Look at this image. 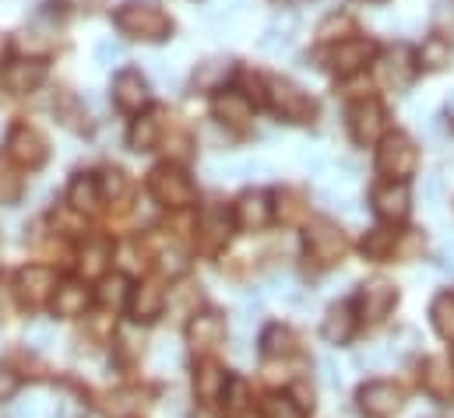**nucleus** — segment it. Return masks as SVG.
I'll list each match as a JSON object with an SVG mask.
<instances>
[{
  "mask_svg": "<svg viewBox=\"0 0 454 418\" xmlns=\"http://www.w3.org/2000/svg\"><path fill=\"white\" fill-rule=\"evenodd\" d=\"M114 25L127 39H145V43L169 39V32H173L169 14L159 4H148V0H130V4L116 7Z\"/></svg>",
  "mask_w": 454,
  "mask_h": 418,
  "instance_id": "obj_1",
  "label": "nucleus"
},
{
  "mask_svg": "<svg viewBox=\"0 0 454 418\" xmlns=\"http://www.w3.org/2000/svg\"><path fill=\"white\" fill-rule=\"evenodd\" d=\"M148 190H152V197H155L159 205H166V208H187V205H194V197H198V187H194V180L187 176V169H180V166H173V162H162V166H155V169L148 173Z\"/></svg>",
  "mask_w": 454,
  "mask_h": 418,
  "instance_id": "obj_2",
  "label": "nucleus"
},
{
  "mask_svg": "<svg viewBox=\"0 0 454 418\" xmlns=\"http://www.w3.org/2000/svg\"><path fill=\"white\" fill-rule=\"evenodd\" d=\"M416 162H419V151L405 134H387L380 141V148H377V169L384 176H391V180L405 183V176L416 173Z\"/></svg>",
  "mask_w": 454,
  "mask_h": 418,
  "instance_id": "obj_3",
  "label": "nucleus"
},
{
  "mask_svg": "<svg viewBox=\"0 0 454 418\" xmlns=\"http://www.w3.org/2000/svg\"><path fill=\"white\" fill-rule=\"evenodd\" d=\"M268 103L275 105L278 116H286V120H293V123H310L314 112H317V103H314L300 85H293V81H286V78H271V81H268Z\"/></svg>",
  "mask_w": 454,
  "mask_h": 418,
  "instance_id": "obj_4",
  "label": "nucleus"
},
{
  "mask_svg": "<svg viewBox=\"0 0 454 418\" xmlns=\"http://www.w3.org/2000/svg\"><path fill=\"white\" fill-rule=\"evenodd\" d=\"M7 155H11L18 166H25V169H39V166L50 159V144H46V137H43L35 127L14 123L11 134H7Z\"/></svg>",
  "mask_w": 454,
  "mask_h": 418,
  "instance_id": "obj_5",
  "label": "nucleus"
},
{
  "mask_svg": "<svg viewBox=\"0 0 454 418\" xmlns=\"http://www.w3.org/2000/svg\"><path fill=\"white\" fill-rule=\"evenodd\" d=\"M303 243H307V253L321 264H335L341 253H345V236L335 221L328 218H314L303 232Z\"/></svg>",
  "mask_w": 454,
  "mask_h": 418,
  "instance_id": "obj_6",
  "label": "nucleus"
},
{
  "mask_svg": "<svg viewBox=\"0 0 454 418\" xmlns=\"http://www.w3.org/2000/svg\"><path fill=\"white\" fill-rule=\"evenodd\" d=\"M14 292H18V299L25 306H43L57 292V275L50 267H43V264H28V267H21L14 275Z\"/></svg>",
  "mask_w": 454,
  "mask_h": 418,
  "instance_id": "obj_7",
  "label": "nucleus"
},
{
  "mask_svg": "<svg viewBox=\"0 0 454 418\" xmlns=\"http://www.w3.org/2000/svg\"><path fill=\"white\" fill-rule=\"evenodd\" d=\"M416 71H419V64H416V53H412L409 46L387 50V53L380 57V64H377V78H380L387 89H398V92L412 85Z\"/></svg>",
  "mask_w": 454,
  "mask_h": 418,
  "instance_id": "obj_8",
  "label": "nucleus"
},
{
  "mask_svg": "<svg viewBox=\"0 0 454 418\" xmlns=\"http://www.w3.org/2000/svg\"><path fill=\"white\" fill-rule=\"evenodd\" d=\"M395 303H398V289L387 278H370L359 289V314L370 323H380L384 316L395 310Z\"/></svg>",
  "mask_w": 454,
  "mask_h": 418,
  "instance_id": "obj_9",
  "label": "nucleus"
},
{
  "mask_svg": "<svg viewBox=\"0 0 454 418\" xmlns=\"http://www.w3.org/2000/svg\"><path fill=\"white\" fill-rule=\"evenodd\" d=\"M43 81H46V64L43 60H32V57L28 60H14V64H7L0 71V89L11 92V96H28Z\"/></svg>",
  "mask_w": 454,
  "mask_h": 418,
  "instance_id": "obj_10",
  "label": "nucleus"
},
{
  "mask_svg": "<svg viewBox=\"0 0 454 418\" xmlns=\"http://www.w3.org/2000/svg\"><path fill=\"white\" fill-rule=\"evenodd\" d=\"M359 408L370 418H391L402 408V391L387 380H370L359 387Z\"/></svg>",
  "mask_w": 454,
  "mask_h": 418,
  "instance_id": "obj_11",
  "label": "nucleus"
},
{
  "mask_svg": "<svg viewBox=\"0 0 454 418\" xmlns=\"http://www.w3.org/2000/svg\"><path fill=\"white\" fill-rule=\"evenodd\" d=\"M384 130V105L377 99H363L348 109V134L356 144H373Z\"/></svg>",
  "mask_w": 454,
  "mask_h": 418,
  "instance_id": "obj_12",
  "label": "nucleus"
},
{
  "mask_svg": "<svg viewBox=\"0 0 454 418\" xmlns=\"http://www.w3.org/2000/svg\"><path fill=\"white\" fill-rule=\"evenodd\" d=\"M226 341V316L215 314V310H205V314H194L187 323V344L194 352H212Z\"/></svg>",
  "mask_w": 454,
  "mask_h": 418,
  "instance_id": "obj_13",
  "label": "nucleus"
},
{
  "mask_svg": "<svg viewBox=\"0 0 454 418\" xmlns=\"http://www.w3.org/2000/svg\"><path fill=\"white\" fill-rule=\"evenodd\" d=\"M370 201H373V211L384 218V221H402L405 214H409V187L402 183V180H384V183H377L373 187V194H370Z\"/></svg>",
  "mask_w": 454,
  "mask_h": 418,
  "instance_id": "obj_14",
  "label": "nucleus"
},
{
  "mask_svg": "<svg viewBox=\"0 0 454 418\" xmlns=\"http://www.w3.org/2000/svg\"><path fill=\"white\" fill-rule=\"evenodd\" d=\"M114 103L123 112H141V105H148V81L141 78V71H120L114 78Z\"/></svg>",
  "mask_w": 454,
  "mask_h": 418,
  "instance_id": "obj_15",
  "label": "nucleus"
},
{
  "mask_svg": "<svg viewBox=\"0 0 454 418\" xmlns=\"http://www.w3.org/2000/svg\"><path fill=\"white\" fill-rule=\"evenodd\" d=\"M370 57H373V43L370 39H341L335 46V53H332V67H335V74L348 78V74L363 71Z\"/></svg>",
  "mask_w": 454,
  "mask_h": 418,
  "instance_id": "obj_16",
  "label": "nucleus"
},
{
  "mask_svg": "<svg viewBox=\"0 0 454 418\" xmlns=\"http://www.w3.org/2000/svg\"><path fill=\"white\" fill-rule=\"evenodd\" d=\"M268 218H271L268 194L250 190V194H243V197L236 201V225H239L243 232H261V228L268 225Z\"/></svg>",
  "mask_w": 454,
  "mask_h": 418,
  "instance_id": "obj_17",
  "label": "nucleus"
},
{
  "mask_svg": "<svg viewBox=\"0 0 454 418\" xmlns=\"http://www.w3.org/2000/svg\"><path fill=\"white\" fill-rule=\"evenodd\" d=\"M229 225H232V218L226 214V208H205V214L198 218V236H201V246L208 253L219 250V246H226Z\"/></svg>",
  "mask_w": 454,
  "mask_h": 418,
  "instance_id": "obj_18",
  "label": "nucleus"
},
{
  "mask_svg": "<svg viewBox=\"0 0 454 418\" xmlns=\"http://www.w3.org/2000/svg\"><path fill=\"white\" fill-rule=\"evenodd\" d=\"M89 303H92V296H89V289H85L82 282H64V285H57V292H53V299H50V306H53L57 316H82L89 310Z\"/></svg>",
  "mask_w": 454,
  "mask_h": 418,
  "instance_id": "obj_19",
  "label": "nucleus"
},
{
  "mask_svg": "<svg viewBox=\"0 0 454 418\" xmlns=\"http://www.w3.org/2000/svg\"><path fill=\"white\" fill-rule=\"evenodd\" d=\"M215 116L229 123V127H247L250 123V116H254V105H250V96L247 92H219L215 96Z\"/></svg>",
  "mask_w": 454,
  "mask_h": 418,
  "instance_id": "obj_20",
  "label": "nucleus"
},
{
  "mask_svg": "<svg viewBox=\"0 0 454 418\" xmlns=\"http://www.w3.org/2000/svg\"><path fill=\"white\" fill-rule=\"evenodd\" d=\"M162 310H166V292L155 282H141L130 292V316L134 320H155Z\"/></svg>",
  "mask_w": 454,
  "mask_h": 418,
  "instance_id": "obj_21",
  "label": "nucleus"
},
{
  "mask_svg": "<svg viewBox=\"0 0 454 418\" xmlns=\"http://www.w3.org/2000/svg\"><path fill=\"white\" fill-rule=\"evenodd\" d=\"M229 376L226 369L219 366V362H205V366H198V373H194V394L201 398V401H223V391H226Z\"/></svg>",
  "mask_w": 454,
  "mask_h": 418,
  "instance_id": "obj_22",
  "label": "nucleus"
},
{
  "mask_svg": "<svg viewBox=\"0 0 454 418\" xmlns=\"http://www.w3.org/2000/svg\"><path fill=\"white\" fill-rule=\"evenodd\" d=\"M162 137V112H145L130 123V134H127V144L134 151H152Z\"/></svg>",
  "mask_w": 454,
  "mask_h": 418,
  "instance_id": "obj_23",
  "label": "nucleus"
},
{
  "mask_svg": "<svg viewBox=\"0 0 454 418\" xmlns=\"http://www.w3.org/2000/svg\"><path fill=\"white\" fill-rule=\"evenodd\" d=\"M110 260H114V246L106 239H89L82 246V253H78V267H82L85 278H103Z\"/></svg>",
  "mask_w": 454,
  "mask_h": 418,
  "instance_id": "obj_24",
  "label": "nucleus"
},
{
  "mask_svg": "<svg viewBox=\"0 0 454 418\" xmlns=\"http://www.w3.org/2000/svg\"><path fill=\"white\" fill-rule=\"evenodd\" d=\"M352 330H356V316H352V306H348V303L332 306L328 316H325V323H321V334H325V341H332V344H345V341L352 337Z\"/></svg>",
  "mask_w": 454,
  "mask_h": 418,
  "instance_id": "obj_25",
  "label": "nucleus"
},
{
  "mask_svg": "<svg viewBox=\"0 0 454 418\" xmlns=\"http://www.w3.org/2000/svg\"><path fill=\"white\" fill-rule=\"evenodd\" d=\"M67 201H71V208L85 211V214L99 211V205H103V197H99V180L78 176V180L71 183V190H67Z\"/></svg>",
  "mask_w": 454,
  "mask_h": 418,
  "instance_id": "obj_26",
  "label": "nucleus"
},
{
  "mask_svg": "<svg viewBox=\"0 0 454 418\" xmlns=\"http://www.w3.org/2000/svg\"><path fill=\"white\" fill-rule=\"evenodd\" d=\"M423 387H427V394H434V398L451 394V387H454L451 362H448V359H430L427 369H423Z\"/></svg>",
  "mask_w": 454,
  "mask_h": 418,
  "instance_id": "obj_27",
  "label": "nucleus"
},
{
  "mask_svg": "<svg viewBox=\"0 0 454 418\" xmlns=\"http://www.w3.org/2000/svg\"><path fill=\"white\" fill-rule=\"evenodd\" d=\"M416 64L427 67V71H441V67H448V64H451V43H448L444 35H430V39L419 46Z\"/></svg>",
  "mask_w": 454,
  "mask_h": 418,
  "instance_id": "obj_28",
  "label": "nucleus"
},
{
  "mask_svg": "<svg viewBox=\"0 0 454 418\" xmlns=\"http://www.w3.org/2000/svg\"><path fill=\"white\" fill-rule=\"evenodd\" d=\"M229 67H232L229 60L212 57V60H205V64H198V67H194V78H191V81H194V89H198V92H215V89L226 81Z\"/></svg>",
  "mask_w": 454,
  "mask_h": 418,
  "instance_id": "obj_29",
  "label": "nucleus"
},
{
  "mask_svg": "<svg viewBox=\"0 0 454 418\" xmlns=\"http://www.w3.org/2000/svg\"><path fill=\"white\" fill-rule=\"evenodd\" d=\"M198 303H201V285H191V282L169 289V296H166L169 314H176V316H194L198 314Z\"/></svg>",
  "mask_w": 454,
  "mask_h": 418,
  "instance_id": "obj_30",
  "label": "nucleus"
},
{
  "mask_svg": "<svg viewBox=\"0 0 454 418\" xmlns=\"http://www.w3.org/2000/svg\"><path fill=\"white\" fill-rule=\"evenodd\" d=\"M363 253L370 257V260H384V257H391L395 253V246H398V236L391 232V228H370L366 236H363Z\"/></svg>",
  "mask_w": 454,
  "mask_h": 418,
  "instance_id": "obj_31",
  "label": "nucleus"
},
{
  "mask_svg": "<svg viewBox=\"0 0 454 418\" xmlns=\"http://www.w3.org/2000/svg\"><path fill=\"white\" fill-rule=\"evenodd\" d=\"M293 330L289 327H282V323H271L264 334H261V352L268 355V359H275V355H289L293 352Z\"/></svg>",
  "mask_w": 454,
  "mask_h": 418,
  "instance_id": "obj_32",
  "label": "nucleus"
},
{
  "mask_svg": "<svg viewBox=\"0 0 454 418\" xmlns=\"http://www.w3.org/2000/svg\"><path fill=\"white\" fill-rule=\"evenodd\" d=\"M430 320H434V327H437V334H441L444 341H454V296L451 292H444V296L434 299Z\"/></svg>",
  "mask_w": 454,
  "mask_h": 418,
  "instance_id": "obj_33",
  "label": "nucleus"
},
{
  "mask_svg": "<svg viewBox=\"0 0 454 418\" xmlns=\"http://www.w3.org/2000/svg\"><path fill=\"white\" fill-rule=\"evenodd\" d=\"M261 415L264 418H303L307 412L293 401V394H268L261 401Z\"/></svg>",
  "mask_w": 454,
  "mask_h": 418,
  "instance_id": "obj_34",
  "label": "nucleus"
},
{
  "mask_svg": "<svg viewBox=\"0 0 454 418\" xmlns=\"http://www.w3.org/2000/svg\"><path fill=\"white\" fill-rule=\"evenodd\" d=\"M275 214H278V221H286V225H296V221H303V214H307V205H303V197L296 194V190H282L278 197H275Z\"/></svg>",
  "mask_w": 454,
  "mask_h": 418,
  "instance_id": "obj_35",
  "label": "nucleus"
},
{
  "mask_svg": "<svg viewBox=\"0 0 454 418\" xmlns=\"http://www.w3.org/2000/svg\"><path fill=\"white\" fill-rule=\"evenodd\" d=\"M127 299H130V282H127L123 275H114V278L103 282V289H99V303H103L106 310H120Z\"/></svg>",
  "mask_w": 454,
  "mask_h": 418,
  "instance_id": "obj_36",
  "label": "nucleus"
},
{
  "mask_svg": "<svg viewBox=\"0 0 454 418\" xmlns=\"http://www.w3.org/2000/svg\"><path fill=\"white\" fill-rule=\"evenodd\" d=\"M127 194H130V183H127V176L120 173V169H106L103 176H99V197H106V201H127Z\"/></svg>",
  "mask_w": 454,
  "mask_h": 418,
  "instance_id": "obj_37",
  "label": "nucleus"
},
{
  "mask_svg": "<svg viewBox=\"0 0 454 418\" xmlns=\"http://www.w3.org/2000/svg\"><path fill=\"white\" fill-rule=\"evenodd\" d=\"M21 176H18V169L7 162V159H0V205H14L18 197H21Z\"/></svg>",
  "mask_w": 454,
  "mask_h": 418,
  "instance_id": "obj_38",
  "label": "nucleus"
},
{
  "mask_svg": "<svg viewBox=\"0 0 454 418\" xmlns=\"http://www.w3.org/2000/svg\"><path fill=\"white\" fill-rule=\"evenodd\" d=\"M50 418H85V401L78 394H71V391H57Z\"/></svg>",
  "mask_w": 454,
  "mask_h": 418,
  "instance_id": "obj_39",
  "label": "nucleus"
},
{
  "mask_svg": "<svg viewBox=\"0 0 454 418\" xmlns=\"http://www.w3.org/2000/svg\"><path fill=\"white\" fill-rule=\"evenodd\" d=\"M289 43H293V25H268L264 35L257 39V46L264 53H282Z\"/></svg>",
  "mask_w": 454,
  "mask_h": 418,
  "instance_id": "obj_40",
  "label": "nucleus"
},
{
  "mask_svg": "<svg viewBox=\"0 0 454 418\" xmlns=\"http://www.w3.org/2000/svg\"><path fill=\"white\" fill-rule=\"evenodd\" d=\"M25 341H28L35 352H46V348H53V344H57V327H53V323H46V320H35V323H28Z\"/></svg>",
  "mask_w": 454,
  "mask_h": 418,
  "instance_id": "obj_41",
  "label": "nucleus"
},
{
  "mask_svg": "<svg viewBox=\"0 0 454 418\" xmlns=\"http://www.w3.org/2000/svg\"><path fill=\"white\" fill-rule=\"evenodd\" d=\"M53 109H57V116H60L67 127H74V130H82V127H85V123H82V105H78L74 96L60 92V96H57V103H53Z\"/></svg>",
  "mask_w": 454,
  "mask_h": 418,
  "instance_id": "obj_42",
  "label": "nucleus"
},
{
  "mask_svg": "<svg viewBox=\"0 0 454 418\" xmlns=\"http://www.w3.org/2000/svg\"><path fill=\"white\" fill-rule=\"evenodd\" d=\"M271 176V166L261 159H247V162H232V180H264Z\"/></svg>",
  "mask_w": 454,
  "mask_h": 418,
  "instance_id": "obj_43",
  "label": "nucleus"
},
{
  "mask_svg": "<svg viewBox=\"0 0 454 418\" xmlns=\"http://www.w3.org/2000/svg\"><path fill=\"white\" fill-rule=\"evenodd\" d=\"M223 405H226L229 415H236V412L247 408V383H243V380H236V376L229 380L226 391H223Z\"/></svg>",
  "mask_w": 454,
  "mask_h": 418,
  "instance_id": "obj_44",
  "label": "nucleus"
},
{
  "mask_svg": "<svg viewBox=\"0 0 454 418\" xmlns=\"http://www.w3.org/2000/svg\"><path fill=\"white\" fill-rule=\"evenodd\" d=\"M430 21H434L437 32L454 35V0H437L434 11H430Z\"/></svg>",
  "mask_w": 454,
  "mask_h": 418,
  "instance_id": "obj_45",
  "label": "nucleus"
},
{
  "mask_svg": "<svg viewBox=\"0 0 454 418\" xmlns=\"http://www.w3.org/2000/svg\"><path fill=\"white\" fill-rule=\"evenodd\" d=\"M123 60V46L114 43V39H99L96 43V64H103V67H114Z\"/></svg>",
  "mask_w": 454,
  "mask_h": 418,
  "instance_id": "obj_46",
  "label": "nucleus"
},
{
  "mask_svg": "<svg viewBox=\"0 0 454 418\" xmlns=\"http://www.w3.org/2000/svg\"><path fill=\"white\" fill-rule=\"evenodd\" d=\"M159 271L162 275H184L187 271V257L180 250H162L159 253Z\"/></svg>",
  "mask_w": 454,
  "mask_h": 418,
  "instance_id": "obj_47",
  "label": "nucleus"
},
{
  "mask_svg": "<svg viewBox=\"0 0 454 418\" xmlns=\"http://www.w3.org/2000/svg\"><path fill=\"white\" fill-rule=\"evenodd\" d=\"M341 32H348V18L345 14H332V18H325L321 21V28H317V39H339Z\"/></svg>",
  "mask_w": 454,
  "mask_h": 418,
  "instance_id": "obj_48",
  "label": "nucleus"
},
{
  "mask_svg": "<svg viewBox=\"0 0 454 418\" xmlns=\"http://www.w3.org/2000/svg\"><path fill=\"white\" fill-rule=\"evenodd\" d=\"M11 418H43V401H14Z\"/></svg>",
  "mask_w": 454,
  "mask_h": 418,
  "instance_id": "obj_49",
  "label": "nucleus"
},
{
  "mask_svg": "<svg viewBox=\"0 0 454 418\" xmlns=\"http://www.w3.org/2000/svg\"><path fill=\"white\" fill-rule=\"evenodd\" d=\"M441 197H444V187H441V176H427V201L437 208L441 205Z\"/></svg>",
  "mask_w": 454,
  "mask_h": 418,
  "instance_id": "obj_50",
  "label": "nucleus"
},
{
  "mask_svg": "<svg viewBox=\"0 0 454 418\" xmlns=\"http://www.w3.org/2000/svg\"><path fill=\"white\" fill-rule=\"evenodd\" d=\"M261 306H264V299H261L257 292H247V296H243V316H247V320H250V316L257 320V314H261Z\"/></svg>",
  "mask_w": 454,
  "mask_h": 418,
  "instance_id": "obj_51",
  "label": "nucleus"
},
{
  "mask_svg": "<svg viewBox=\"0 0 454 418\" xmlns=\"http://www.w3.org/2000/svg\"><path fill=\"white\" fill-rule=\"evenodd\" d=\"M321 369H325V383H328V387H339L341 373H339V366H335V359H325Z\"/></svg>",
  "mask_w": 454,
  "mask_h": 418,
  "instance_id": "obj_52",
  "label": "nucleus"
},
{
  "mask_svg": "<svg viewBox=\"0 0 454 418\" xmlns=\"http://www.w3.org/2000/svg\"><path fill=\"white\" fill-rule=\"evenodd\" d=\"M303 166H307L310 173H321V169L328 166V159H325V155H317V151H303Z\"/></svg>",
  "mask_w": 454,
  "mask_h": 418,
  "instance_id": "obj_53",
  "label": "nucleus"
},
{
  "mask_svg": "<svg viewBox=\"0 0 454 418\" xmlns=\"http://www.w3.org/2000/svg\"><path fill=\"white\" fill-rule=\"evenodd\" d=\"M14 387H18V380H14V373L0 366V398H7V394H14Z\"/></svg>",
  "mask_w": 454,
  "mask_h": 418,
  "instance_id": "obj_54",
  "label": "nucleus"
},
{
  "mask_svg": "<svg viewBox=\"0 0 454 418\" xmlns=\"http://www.w3.org/2000/svg\"><path fill=\"white\" fill-rule=\"evenodd\" d=\"M57 4H64V7H85L89 0H57Z\"/></svg>",
  "mask_w": 454,
  "mask_h": 418,
  "instance_id": "obj_55",
  "label": "nucleus"
},
{
  "mask_svg": "<svg viewBox=\"0 0 454 418\" xmlns=\"http://www.w3.org/2000/svg\"><path fill=\"white\" fill-rule=\"evenodd\" d=\"M275 4H282V7H296L300 0H275Z\"/></svg>",
  "mask_w": 454,
  "mask_h": 418,
  "instance_id": "obj_56",
  "label": "nucleus"
},
{
  "mask_svg": "<svg viewBox=\"0 0 454 418\" xmlns=\"http://www.w3.org/2000/svg\"><path fill=\"white\" fill-rule=\"evenodd\" d=\"M0 53H4V39H0Z\"/></svg>",
  "mask_w": 454,
  "mask_h": 418,
  "instance_id": "obj_57",
  "label": "nucleus"
}]
</instances>
